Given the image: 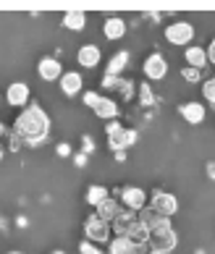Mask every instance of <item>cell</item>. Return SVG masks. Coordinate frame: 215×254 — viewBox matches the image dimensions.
Masks as SVG:
<instances>
[{"label": "cell", "instance_id": "21", "mask_svg": "<svg viewBox=\"0 0 215 254\" xmlns=\"http://www.w3.org/2000/svg\"><path fill=\"white\" fill-rule=\"evenodd\" d=\"M126 65H129V53H126V50L116 53L113 58H110V63H108V76H118V73L124 71Z\"/></svg>", "mask_w": 215, "mask_h": 254}, {"label": "cell", "instance_id": "37", "mask_svg": "<svg viewBox=\"0 0 215 254\" xmlns=\"http://www.w3.org/2000/svg\"><path fill=\"white\" fill-rule=\"evenodd\" d=\"M0 105H3V97H0Z\"/></svg>", "mask_w": 215, "mask_h": 254}, {"label": "cell", "instance_id": "8", "mask_svg": "<svg viewBox=\"0 0 215 254\" xmlns=\"http://www.w3.org/2000/svg\"><path fill=\"white\" fill-rule=\"evenodd\" d=\"M121 202L126 204V210L137 212V210H144L147 207V194L139 189V186H126V189L121 191Z\"/></svg>", "mask_w": 215, "mask_h": 254}, {"label": "cell", "instance_id": "14", "mask_svg": "<svg viewBox=\"0 0 215 254\" xmlns=\"http://www.w3.org/2000/svg\"><path fill=\"white\" fill-rule=\"evenodd\" d=\"M179 113L184 116L186 124H194V126L205 121V105L202 102H184V105L179 108Z\"/></svg>", "mask_w": 215, "mask_h": 254}, {"label": "cell", "instance_id": "2", "mask_svg": "<svg viewBox=\"0 0 215 254\" xmlns=\"http://www.w3.org/2000/svg\"><path fill=\"white\" fill-rule=\"evenodd\" d=\"M147 244H149L152 249H157V252H168V254H171V249H176L179 239H176V231L171 228V223L165 220L163 225H157V228L149 231Z\"/></svg>", "mask_w": 215, "mask_h": 254}, {"label": "cell", "instance_id": "31", "mask_svg": "<svg viewBox=\"0 0 215 254\" xmlns=\"http://www.w3.org/2000/svg\"><path fill=\"white\" fill-rule=\"evenodd\" d=\"M73 163H76V165H84V163H87V157H84V155H76V157H73Z\"/></svg>", "mask_w": 215, "mask_h": 254}, {"label": "cell", "instance_id": "34", "mask_svg": "<svg viewBox=\"0 0 215 254\" xmlns=\"http://www.w3.org/2000/svg\"><path fill=\"white\" fill-rule=\"evenodd\" d=\"M8 254H24V252H8Z\"/></svg>", "mask_w": 215, "mask_h": 254}, {"label": "cell", "instance_id": "29", "mask_svg": "<svg viewBox=\"0 0 215 254\" xmlns=\"http://www.w3.org/2000/svg\"><path fill=\"white\" fill-rule=\"evenodd\" d=\"M149 249H147V244H132V252L129 254H147Z\"/></svg>", "mask_w": 215, "mask_h": 254}, {"label": "cell", "instance_id": "35", "mask_svg": "<svg viewBox=\"0 0 215 254\" xmlns=\"http://www.w3.org/2000/svg\"><path fill=\"white\" fill-rule=\"evenodd\" d=\"M0 136H3V124H0Z\"/></svg>", "mask_w": 215, "mask_h": 254}, {"label": "cell", "instance_id": "28", "mask_svg": "<svg viewBox=\"0 0 215 254\" xmlns=\"http://www.w3.org/2000/svg\"><path fill=\"white\" fill-rule=\"evenodd\" d=\"M205 55H208V63H213V65H215V40L208 45V50H205Z\"/></svg>", "mask_w": 215, "mask_h": 254}, {"label": "cell", "instance_id": "11", "mask_svg": "<svg viewBox=\"0 0 215 254\" xmlns=\"http://www.w3.org/2000/svg\"><path fill=\"white\" fill-rule=\"evenodd\" d=\"M100 58H102V50L97 45H81L76 53V61L81 68H95V65H100Z\"/></svg>", "mask_w": 215, "mask_h": 254}, {"label": "cell", "instance_id": "20", "mask_svg": "<svg viewBox=\"0 0 215 254\" xmlns=\"http://www.w3.org/2000/svg\"><path fill=\"white\" fill-rule=\"evenodd\" d=\"M84 24H87V13H81V11H66L63 13V26H66V29L81 32Z\"/></svg>", "mask_w": 215, "mask_h": 254}, {"label": "cell", "instance_id": "33", "mask_svg": "<svg viewBox=\"0 0 215 254\" xmlns=\"http://www.w3.org/2000/svg\"><path fill=\"white\" fill-rule=\"evenodd\" d=\"M53 254H66V252H61V249H58V252H53Z\"/></svg>", "mask_w": 215, "mask_h": 254}, {"label": "cell", "instance_id": "15", "mask_svg": "<svg viewBox=\"0 0 215 254\" xmlns=\"http://www.w3.org/2000/svg\"><path fill=\"white\" fill-rule=\"evenodd\" d=\"M102 32H105L108 40H121V37L126 34V21L121 16H108L105 18V26H102Z\"/></svg>", "mask_w": 215, "mask_h": 254}, {"label": "cell", "instance_id": "32", "mask_svg": "<svg viewBox=\"0 0 215 254\" xmlns=\"http://www.w3.org/2000/svg\"><path fill=\"white\" fill-rule=\"evenodd\" d=\"M147 254H168V252H157V249H149Z\"/></svg>", "mask_w": 215, "mask_h": 254}, {"label": "cell", "instance_id": "30", "mask_svg": "<svg viewBox=\"0 0 215 254\" xmlns=\"http://www.w3.org/2000/svg\"><path fill=\"white\" fill-rule=\"evenodd\" d=\"M58 155H61V157H69V155H71V147H69V144H61V147H58Z\"/></svg>", "mask_w": 215, "mask_h": 254}, {"label": "cell", "instance_id": "6", "mask_svg": "<svg viewBox=\"0 0 215 254\" xmlns=\"http://www.w3.org/2000/svg\"><path fill=\"white\" fill-rule=\"evenodd\" d=\"M165 40L171 45H189L194 40V26L189 21H173L171 26H165Z\"/></svg>", "mask_w": 215, "mask_h": 254}, {"label": "cell", "instance_id": "16", "mask_svg": "<svg viewBox=\"0 0 215 254\" xmlns=\"http://www.w3.org/2000/svg\"><path fill=\"white\" fill-rule=\"evenodd\" d=\"M137 223V215L132 210H121L116 215V220H113V231H116V236H126L129 231H132V225Z\"/></svg>", "mask_w": 215, "mask_h": 254}, {"label": "cell", "instance_id": "22", "mask_svg": "<svg viewBox=\"0 0 215 254\" xmlns=\"http://www.w3.org/2000/svg\"><path fill=\"white\" fill-rule=\"evenodd\" d=\"M108 199V189H105V186H89V189H87V202L92 204V207H97L100 202H105Z\"/></svg>", "mask_w": 215, "mask_h": 254}, {"label": "cell", "instance_id": "12", "mask_svg": "<svg viewBox=\"0 0 215 254\" xmlns=\"http://www.w3.org/2000/svg\"><path fill=\"white\" fill-rule=\"evenodd\" d=\"M5 100L11 102L13 108H21V105H26V102H29V87H26L24 81H13L11 87L5 89Z\"/></svg>", "mask_w": 215, "mask_h": 254}, {"label": "cell", "instance_id": "9", "mask_svg": "<svg viewBox=\"0 0 215 254\" xmlns=\"http://www.w3.org/2000/svg\"><path fill=\"white\" fill-rule=\"evenodd\" d=\"M144 73H147V79H152V81L165 79V73H168V61L163 58L160 53H152V55H149V58L144 61Z\"/></svg>", "mask_w": 215, "mask_h": 254}, {"label": "cell", "instance_id": "38", "mask_svg": "<svg viewBox=\"0 0 215 254\" xmlns=\"http://www.w3.org/2000/svg\"><path fill=\"white\" fill-rule=\"evenodd\" d=\"M0 225H3V220H0Z\"/></svg>", "mask_w": 215, "mask_h": 254}, {"label": "cell", "instance_id": "17", "mask_svg": "<svg viewBox=\"0 0 215 254\" xmlns=\"http://www.w3.org/2000/svg\"><path fill=\"white\" fill-rule=\"evenodd\" d=\"M184 61L189 63V68L202 71L208 65V55H205V48H186L184 50Z\"/></svg>", "mask_w": 215, "mask_h": 254}, {"label": "cell", "instance_id": "18", "mask_svg": "<svg viewBox=\"0 0 215 254\" xmlns=\"http://www.w3.org/2000/svg\"><path fill=\"white\" fill-rule=\"evenodd\" d=\"M118 212H121V204H118L116 199H110V196H108L105 202H100V204H97V212H95V215H97L100 220H105V223H113Z\"/></svg>", "mask_w": 215, "mask_h": 254}, {"label": "cell", "instance_id": "5", "mask_svg": "<svg viewBox=\"0 0 215 254\" xmlns=\"http://www.w3.org/2000/svg\"><path fill=\"white\" fill-rule=\"evenodd\" d=\"M84 236L92 244H105L110 239V223L100 220L97 215H89L87 223H84Z\"/></svg>", "mask_w": 215, "mask_h": 254}, {"label": "cell", "instance_id": "7", "mask_svg": "<svg viewBox=\"0 0 215 254\" xmlns=\"http://www.w3.org/2000/svg\"><path fill=\"white\" fill-rule=\"evenodd\" d=\"M152 210L157 212V215H163V218H171V215L179 210V199H176L173 194H165V191H157L155 196H152Z\"/></svg>", "mask_w": 215, "mask_h": 254}, {"label": "cell", "instance_id": "24", "mask_svg": "<svg viewBox=\"0 0 215 254\" xmlns=\"http://www.w3.org/2000/svg\"><path fill=\"white\" fill-rule=\"evenodd\" d=\"M139 102H142L144 108L155 105V95H152V87H149V84H142V87H139Z\"/></svg>", "mask_w": 215, "mask_h": 254}, {"label": "cell", "instance_id": "4", "mask_svg": "<svg viewBox=\"0 0 215 254\" xmlns=\"http://www.w3.org/2000/svg\"><path fill=\"white\" fill-rule=\"evenodd\" d=\"M84 102L95 110V116L97 118H105V121H116V116H118V105L110 97H100L97 92H87L84 95Z\"/></svg>", "mask_w": 215, "mask_h": 254}, {"label": "cell", "instance_id": "23", "mask_svg": "<svg viewBox=\"0 0 215 254\" xmlns=\"http://www.w3.org/2000/svg\"><path fill=\"white\" fill-rule=\"evenodd\" d=\"M129 252H132V241L126 236H116L110 241V254H129Z\"/></svg>", "mask_w": 215, "mask_h": 254}, {"label": "cell", "instance_id": "19", "mask_svg": "<svg viewBox=\"0 0 215 254\" xmlns=\"http://www.w3.org/2000/svg\"><path fill=\"white\" fill-rule=\"evenodd\" d=\"M137 220L142 223L147 231H152V228H157V225H163L168 218H163V215H157V212L152 210V207H144V210H142V215H137Z\"/></svg>", "mask_w": 215, "mask_h": 254}, {"label": "cell", "instance_id": "13", "mask_svg": "<svg viewBox=\"0 0 215 254\" xmlns=\"http://www.w3.org/2000/svg\"><path fill=\"white\" fill-rule=\"evenodd\" d=\"M81 87H84V79H81L79 71H66V73L61 76V89H63V95L73 97V95H79V92H81Z\"/></svg>", "mask_w": 215, "mask_h": 254}, {"label": "cell", "instance_id": "10", "mask_svg": "<svg viewBox=\"0 0 215 254\" xmlns=\"http://www.w3.org/2000/svg\"><path fill=\"white\" fill-rule=\"evenodd\" d=\"M37 73L45 79V81H55L63 76V65L58 58H42L40 63H37Z\"/></svg>", "mask_w": 215, "mask_h": 254}, {"label": "cell", "instance_id": "26", "mask_svg": "<svg viewBox=\"0 0 215 254\" xmlns=\"http://www.w3.org/2000/svg\"><path fill=\"white\" fill-rule=\"evenodd\" d=\"M181 76H184L186 81L197 84V81L202 79V71H197V68H189V65H186V68H181Z\"/></svg>", "mask_w": 215, "mask_h": 254}, {"label": "cell", "instance_id": "27", "mask_svg": "<svg viewBox=\"0 0 215 254\" xmlns=\"http://www.w3.org/2000/svg\"><path fill=\"white\" fill-rule=\"evenodd\" d=\"M79 254H102V252H100V247H95L92 241H81V244H79Z\"/></svg>", "mask_w": 215, "mask_h": 254}, {"label": "cell", "instance_id": "36", "mask_svg": "<svg viewBox=\"0 0 215 254\" xmlns=\"http://www.w3.org/2000/svg\"><path fill=\"white\" fill-rule=\"evenodd\" d=\"M0 157H3V147H0Z\"/></svg>", "mask_w": 215, "mask_h": 254}, {"label": "cell", "instance_id": "1", "mask_svg": "<svg viewBox=\"0 0 215 254\" xmlns=\"http://www.w3.org/2000/svg\"><path fill=\"white\" fill-rule=\"evenodd\" d=\"M16 136L18 139H26L29 144H37V142H42L45 136H48V131H50V118H48V113H45L40 105H29L26 110L18 113V118H16Z\"/></svg>", "mask_w": 215, "mask_h": 254}, {"label": "cell", "instance_id": "25", "mask_svg": "<svg viewBox=\"0 0 215 254\" xmlns=\"http://www.w3.org/2000/svg\"><path fill=\"white\" fill-rule=\"evenodd\" d=\"M202 95H205V100L208 102H213L215 105V79H208L202 84Z\"/></svg>", "mask_w": 215, "mask_h": 254}, {"label": "cell", "instance_id": "3", "mask_svg": "<svg viewBox=\"0 0 215 254\" xmlns=\"http://www.w3.org/2000/svg\"><path fill=\"white\" fill-rule=\"evenodd\" d=\"M108 142H110V149L118 155L137 142V131L134 128H121L118 121H110L108 124Z\"/></svg>", "mask_w": 215, "mask_h": 254}]
</instances>
